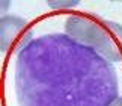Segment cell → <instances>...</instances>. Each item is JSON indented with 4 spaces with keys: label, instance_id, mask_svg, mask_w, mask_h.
Listing matches in <instances>:
<instances>
[{
    "label": "cell",
    "instance_id": "6da1fadb",
    "mask_svg": "<svg viewBox=\"0 0 122 106\" xmlns=\"http://www.w3.org/2000/svg\"><path fill=\"white\" fill-rule=\"evenodd\" d=\"M20 106H110L118 77L109 61L68 35L30 41L17 61Z\"/></svg>",
    "mask_w": 122,
    "mask_h": 106
},
{
    "label": "cell",
    "instance_id": "7a4b0ae2",
    "mask_svg": "<svg viewBox=\"0 0 122 106\" xmlns=\"http://www.w3.org/2000/svg\"><path fill=\"white\" fill-rule=\"evenodd\" d=\"M65 32L72 40L95 50L109 62L122 61V24L92 14L69 15Z\"/></svg>",
    "mask_w": 122,
    "mask_h": 106
},
{
    "label": "cell",
    "instance_id": "3957f363",
    "mask_svg": "<svg viewBox=\"0 0 122 106\" xmlns=\"http://www.w3.org/2000/svg\"><path fill=\"white\" fill-rule=\"evenodd\" d=\"M32 41V30L24 18L3 15L0 18V49L3 53L21 52Z\"/></svg>",
    "mask_w": 122,
    "mask_h": 106
},
{
    "label": "cell",
    "instance_id": "277c9868",
    "mask_svg": "<svg viewBox=\"0 0 122 106\" xmlns=\"http://www.w3.org/2000/svg\"><path fill=\"white\" fill-rule=\"evenodd\" d=\"M110 106H122V95H121V97H118L115 102H112Z\"/></svg>",
    "mask_w": 122,
    "mask_h": 106
}]
</instances>
